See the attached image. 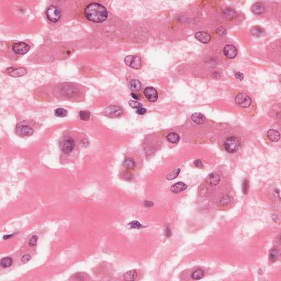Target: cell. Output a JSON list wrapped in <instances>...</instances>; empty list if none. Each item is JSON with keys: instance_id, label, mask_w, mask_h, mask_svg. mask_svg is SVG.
Instances as JSON below:
<instances>
[{"instance_id": "21", "label": "cell", "mask_w": 281, "mask_h": 281, "mask_svg": "<svg viewBox=\"0 0 281 281\" xmlns=\"http://www.w3.org/2000/svg\"><path fill=\"white\" fill-rule=\"evenodd\" d=\"M167 140L172 143H177L180 140L179 135L176 132H171L168 135Z\"/></svg>"}, {"instance_id": "11", "label": "cell", "mask_w": 281, "mask_h": 281, "mask_svg": "<svg viewBox=\"0 0 281 281\" xmlns=\"http://www.w3.org/2000/svg\"><path fill=\"white\" fill-rule=\"evenodd\" d=\"M238 51L236 47L231 45H227L223 48V54L229 59H233L237 55Z\"/></svg>"}, {"instance_id": "44", "label": "cell", "mask_w": 281, "mask_h": 281, "mask_svg": "<svg viewBox=\"0 0 281 281\" xmlns=\"http://www.w3.org/2000/svg\"><path fill=\"white\" fill-rule=\"evenodd\" d=\"M131 96H132V97L134 98L135 100H140V97H139L137 94H135V93H131Z\"/></svg>"}, {"instance_id": "19", "label": "cell", "mask_w": 281, "mask_h": 281, "mask_svg": "<svg viewBox=\"0 0 281 281\" xmlns=\"http://www.w3.org/2000/svg\"><path fill=\"white\" fill-rule=\"evenodd\" d=\"M137 277V271L135 270L129 271L124 275V278L126 281H135Z\"/></svg>"}, {"instance_id": "6", "label": "cell", "mask_w": 281, "mask_h": 281, "mask_svg": "<svg viewBox=\"0 0 281 281\" xmlns=\"http://www.w3.org/2000/svg\"><path fill=\"white\" fill-rule=\"evenodd\" d=\"M124 62L126 65L132 68L138 69L141 66V59L137 56H128L125 58Z\"/></svg>"}, {"instance_id": "28", "label": "cell", "mask_w": 281, "mask_h": 281, "mask_svg": "<svg viewBox=\"0 0 281 281\" xmlns=\"http://www.w3.org/2000/svg\"><path fill=\"white\" fill-rule=\"evenodd\" d=\"M180 169H179V168L173 170V172L170 173H169V174L167 175L166 179H167L168 180H173V179H175L177 178V176H179V175L180 174Z\"/></svg>"}, {"instance_id": "5", "label": "cell", "mask_w": 281, "mask_h": 281, "mask_svg": "<svg viewBox=\"0 0 281 281\" xmlns=\"http://www.w3.org/2000/svg\"><path fill=\"white\" fill-rule=\"evenodd\" d=\"M105 116L110 118H116L121 116L123 114V109L116 105H110L104 110Z\"/></svg>"}, {"instance_id": "9", "label": "cell", "mask_w": 281, "mask_h": 281, "mask_svg": "<svg viewBox=\"0 0 281 281\" xmlns=\"http://www.w3.org/2000/svg\"><path fill=\"white\" fill-rule=\"evenodd\" d=\"M30 47L26 43L20 42L15 43L13 46V50L15 53L18 54H25L30 50Z\"/></svg>"}, {"instance_id": "14", "label": "cell", "mask_w": 281, "mask_h": 281, "mask_svg": "<svg viewBox=\"0 0 281 281\" xmlns=\"http://www.w3.org/2000/svg\"><path fill=\"white\" fill-rule=\"evenodd\" d=\"M187 186L182 182H178L171 187V191L173 193H179L187 189Z\"/></svg>"}, {"instance_id": "30", "label": "cell", "mask_w": 281, "mask_h": 281, "mask_svg": "<svg viewBox=\"0 0 281 281\" xmlns=\"http://www.w3.org/2000/svg\"><path fill=\"white\" fill-rule=\"evenodd\" d=\"M80 118L83 121H88L90 118V113L86 110L80 111L79 114Z\"/></svg>"}, {"instance_id": "33", "label": "cell", "mask_w": 281, "mask_h": 281, "mask_svg": "<svg viewBox=\"0 0 281 281\" xmlns=\"http://www.w3.org/2000/svg\"><path fill=\"white\" fill-rule=\"evenodd\" d=\"M220 202L223 204V205H228L230 203H231L232 202V199L231 198L228 197V196H225L223 198H222Z\"/></svg>"}, {"instance_id": "43", "label": "cell", "mask_w": 281, "mask_h": 281, "mask_svg": "<svg viewBox=\"0 0 281 281\" xmlns=\"http://www.w3.org/2000/svg\"><path fill=\"white\" fill-rule=\"evenodd\" d=\"M143 204H144V206H145L148 207V208L151 207V206H154V204L153 202H151V201H145L144 203H143Z\"/></svg>"}, {"instance_id": "8", "label": "cell", "mask_w": 281, "mask_h": 281, "mask_svg": "<svg viewBox=\"0 0 281 281\" xmlns=\"http://www.w3.org/2000/svg\"><path fill=\"white\" fill-rule=\"evenodd\" d=\"M144 94L146 99L150 102H155L158 98V94L156 89L153 87H147L144 90Z\"/></svg>"}, {"instance_id": "17", "label": "cell", "mask_w": 281, "mask_h": 281, "mask_svg": "<svg viewBox=\"0 0 281 281\" xmlns=\"http://www.w3.org/2000/svg\"><path fill=\"white\" fill-rule=\"evenodd\" d=\"M267 136L269 138L270 140L272 142H277L281 138L280 133L274 129H270L268 130L267 132Z\"/></svg>"}, {"instance_id": "32", "label": "cell", "mask_w": 281, "mask_h": 281, "mask_svg": "<svg viewBox=\"0 0 281 281\" xmlns=\"http://www.w3.org/2000/svg\"><path fill=\"white\" fill-rule=\"evenodd\" d=\"M38 238H39L38 236H37L36 235H33V236L30 238V241H29V246L32 247H35V246L36 245V244H37Z\"/></svg>"}, {"instance_id": "26", "label": "cell", "mask_w": 281, "mask_h": 281, "mask_svg": "<svg viewBox=\"0 0 281 281\" xmlns=\"http://www.w3.org/2000/svg\"><path fill=\"white\" fill-rule=\"evenodd\" d=\"M278 251L276 249H272L271 250L269 253V258L272 262H275L277 261L278 258Z\"/></svg>"}, {"instance_id": "12", "label": "cell", "mask_w": 281, "mask_h": 281, "mask_svg": "<svg viewBox=\"0 0 281 281\" xmlns=\"http://www.w3.org/2000/svg\"><path fill=\"white\" fill-rule=\"evenodd\" d=\"M8 73L10 75L15 78H18L24 75L26 73V69L24 68H10L7 69Z\"/></svg>"}, {"instance_id": "16", "label": "cell", "mask_w": 281, "mask_h": 281, "mask_svg": "<svg viewBox=\"0 0 281 281\" xmlns=\"http://www.w3.org/2000/svg\"><path fill=\"white\" fill-rule=\"evenodd\" d=\"M191 119L195 124L201 125L206 121V118L201 113H195L191 116Z\"/></svg>"}, {"instance_id": "40", "label": "cell", "mask_w": 281, "mask_h": 281, "mask_svg": "<svg viewBox=\"0 0 281 281\" xmlns=\"http://www.w3.org/2000/svg\"><path fill=\"white\" fill-rule=\"evenodd\" d=\"M235 77L236 79H237L241 81H242L243 79H244V75L243 74L240 72H236L235 74Z\"/></svg>"}, {"instance_id": "24", "label": "cell", "mask_w": 281, "mask_h": 281, "mask_svg": "<svg viewBox=\"0 0 281 281\" xmlns=\"http://www.w3.org/2000/svg\"><path fill=\"white\" fill-rule=\"evenodd\" d=\"M127 227L129 228L130 229H140L143 228L144 227H146L142 224H140L138 221H133L129 223L127 226Z\"/></svg>"}, {"instance_id": "39", "label": "cell", "mask_w": 281, "mask_h": 281, "mask_svg": "<svg viewBox=\"0 0 281 281\" xmlns=\"http://www.w3.org/2000/svg\"><path fill=\"white\" fill-rule=\"evenodd\" d=\"M147 112V109L143 108H140L136 110V113L138 115H143Z\"/></svg>"}, {"instance_id": "23", "label": "cell", "mask_w": 281, "mask_h": 281, "mask_svg": "<svg viewBox=\"0 0 281 281\" xmlns=\"http://www.w3.org/2000/svg\"><path fill=\"white\" fill-rule=\"evenodd\" d=\"M204 271L201 269L192 272V274H191V277L195 280H201L204 277Z\"/></svg>"}, {"instance_id": "7", "label": "cell", "mask_w": 281, "mask_h": 281, "mask_svg": "<svg viewBox=\"0 0 281 281\" xmlns=\"http://www.w3.org/2000/svg\"><path fill=\"white\" fill-rule=\"evenodd\" d=\"M237 105L242 108H248L252 104V100L247 94L241 93L238 94L235 98Z\"/></svg>"}, {"instance_id": "34", "label": "cell", "mask_w": 281, "mask_h": 281, "mask_svg": "<svg viewBox=\"0 0 281 281\" xmlns=\"http://www.w3.org/2000/svg\"><path fill=\"white\" fill-rule=\"evenodd\" d=\"M249 182L247 180H244L243 183V192L244 194H247L249 191Z\"/></svg>"}, {"instance_id": "15", "label": "cell", "mask_w": 281, "mask_h": 281, "mask_svg": "<svg viewBox=\"0 0 281 281\" xmlns=\"http://www.w3.org/2000/svg\"><path fill=\"white\" fill-rule=\"evenodd\" d=\"M206 181L208 184L211 186H216L220 182V178L219 176L215 173H211L209 174L206 179Z\"/></svg>"}, {"instance_id": "38", "label": "cell", "mask_w": 281, "mask_h": 281, "mask_svg": "<svg viewBox=\"0 0 281 281\" xmlns=\"http://www.w3.org/2000/svg\"><path fill=\"white\" fill-rule=\"evenodd\" d=\"M252 33L255 35V34H258L259 35L261 33L263 32V30L261 29L260 28H254L252 30Z\"/></svg>"}, {"instance_id": "4", "label": "cell", "mask_w": 281, "mask_h": 281, "mask_svg": "<svg viewBox=\"0 0 281 281\" xmlns=\"http://www.w3.org/2000/svg\"><path fill=\"white\" fill-rule=\"evenodd\" d=\"M16 133L20 137H29L33 135L34 130L29 125L20 123L16 127Z\"/></svg>"}, {"instance_id": "13", "label": "cell", "mask_w": 281, "mask_h": 281, "mask_svg": "<svg viewBox=\"0 0 281 281\" xmlns=\"http://www.w3.org/2000/svg\"><path fill=\"white\" fill-rule=\"evenodd\" d=\"M195 37L203 43H208L211 40V37L208 33L204 31H199L195 34Z\"/></svg>"}, {"instance_id": "18", "label": "cell", "mask_w": 281, "mask_h": 281, "mask_svg": "<svg viewBox=\"0 0 281 281\" xmlns=\"http://www.w3.org/2000/svg\"><path fill=\"white\" fill-rule=\"evenodd\" d=\"M129 88L133 92H138L141 88V83L137 79L132 80L129 83Z\"/></svg>"}, {"instance_id": "20", "label": "cell", "mask_w": 281, "mask_h": 281, "mask_svg": "<svg viewBox=\"0 0 281 281\" xmlns=\"http://www.w3.org/2000/svg\"><path fill=\"white\" fill-rule=\"evenodd\" d=\"M251 10L252 12L256 15L262 14L264 11V7L263 5L259 2L255 3L253 4L251 8Z\"/></svg>"}, {"instance_id": "27", "label": "cell", "mask_w": 281, "mask_h": 281, "mask_svg": "<svg viewBox=\"0 0 281 281\" xmlns=\"http://www.w3.org/2000/svg\"><path fill=\"white\" fill-rule=\"evenodd\" d=\"M124 165L127 169H132L135 166V162L132 159H126L124 162Z\"/></svg>"}, {"instance_id": "41", "label": "cell", "mask_w": 281, "mask_h": 281, "mask_svg": "<svg viewBox=\"0 0 281 281\" xmlns=\"http://www.w3.org/2000/svg\"><path fill=\"white\" fill-rule=\"evenodd\" d=\"M165 233L166 236L168 238H169L172 235V231L170 230V228L169 226L166 228Z\"/></svg>"}, {"instance_id": "36", "label": "cell", "mask_w": 281, "mask_h": 281, "mask_svg": "<svg viewBox=\"0 0 281 281\" xmlns=\"http://www.w3.org/2000/svg\"><path fill=\"white\" fill-rule=\"evenodd\" d=\"M31 256L29 255V254H25L24 255L22 256V259H21V260H22V262L24 263H27L28 262H29L30 261V260L31 259Z\"/></svg>"}, {"instance_id": "25", "label": "cell", "mask_w": 281, "mask_h": 281, "mask_svg": "<svg viewBox=\"0 0 281 281\" xmlns=\"http://www.w3.org/2000/svg\"><path fill=\"white\" fill-rule=\"evenodd\" d=\"M54 114L56 116L60 118H64L68 115V112L64 108H59L56 109L54 110Z\"/></svg>"}, {"instance_id": "29", "label": "cell", "mask_w": 281, "mask_h": 281, "mask_svg": "<svg viewBox=\"0 0 281 281\" xmlns=\"http://www.w3.org/2000/svg\"><path fill=\"white\" fill-rule=\"evenodd\" d=\"M224 15L227 18L232 19L236 16V13L232 8H227L225 11H224Z\"/></svg>"}, {"instance_id": "1", "label": "cell", "mask_w": 281, "mask_h": 281, "mask_svg": "<svg viewBox=\"0 0 281 281\" xmlns=\"http://www.w3.org/2000/svg\"><path fill=\"white\" fill-rule=\"evenodd\" d=\"M84 15L85 17L91 22L102 23L108 17V12L105 6L98 3H91L87 6Z\"/></svg>"}, {"instance_id": "42", "label": "cell", "mask_w": 281, "mask_h": 281, "mask_svg": "<svg viewBox=\"0 0 281 281\" xmlns=\"http://www.w3.org/2000/svg\"><path fill=\"white\" fill-rule=\"evenodd\" d=\"M194 164H195V166L197 168H202L203 167V164H202V161L199 159H198V160H195V162H194Z\"/></svg>"}, {"instance_id": "37", "label": "cell", "mask_w": 281, "mask_h": 281, "mask_svg": "<svg viewBox=\"0 0 281 281\" xmlns=\"http://www.w3.org/2000/svg\"><path fill=\"white\" fill-rule=\"evenodd\" d=\"M217 33L221 35V36H223V35H225L226 34V30L223 28H219L218 29H217Z\"/></svg>"}, {"instance_id": "10", "label": "cell", "mask_w": 281, "mask_h": 281, "mask_svg": "<svg viewBox=\"0 0 281 281\" xmlns=\"http://www.w3.org/2000/svg\"><path fill=\"white\" fill-rule=\"evenodd\" d=\"M74 148V141L71 138H66L62 142L61 149L65 154H69Z\"/></svg>"}, {"instance_id": "31", "label": "cell", "mask_w": 281, "mask_h": 281, "mask_svg": "<svg viewBox=\"0 0 281 281\" xmlns=\"http://www.w3.org/2000/svg\"><path fill=\"white\" fill-rule=\"evenodd\" d=\"M129 105H130L131 107L135 108V109H137L142 108V107H143V105L140 104V103L138 102L137 101H130L129 102Z\"/></svg>"}, {"instance_id": "2", "label": "cell", "mask_w": 281, "mask_h": 281, "mask_svg": "<svg viewBox=\"0 0 281 281\" xmlns=\"http://www.w3.org/2000/svg\"><path fill=\"white\" fill-rule=\"evenodd\" d=\"M240 144V140L238 137L232 136L227 137L224 143V146L227 152L234 153L238 151Z\"/></svg>"}, {"instance_id": "3", "label": "cell", "mask_w": 281, "mask_h": 281, "mask_svg": "<svg viewBox=\"0 0 281 281\" xmlns=\"http://www.w3.org/2000/svg\"><path fill=\"white\" fill-rule=\"evenodd\" d=\"M46 13L48 19L51 22H57L61 17L60 8L55 6H50L47 8Z\"/></svg>"}, {"instance_id": "45", "label": "cell", "mask_w": 281, "mask_h": 281, "mask_svg": "<svg viewBox=\"0 0 281 281\" xmlns=\"http://www.w3.org/2000/svg\"><path fill=\"white\" fill-rule=\"evenodd\" d=\"M14 235L13 234H10V235H6V236H4V239H7L8 238H10L13 237Z\"/></svg>"}, {"instance_id": "35", "label": "cell", "mask_w": 281, "mask_h": 281, "mask_svg": "<svg viewBox=\"0 0 281 281\" xmlns=\"http://www.w3.org/2000/svg\"><path fill=\"white\" fill-rule=\"evenodd\" d=\"M85 274H76L74 275V276H73V277L74 278L75 280H86V278H85V277H84Z\"/></svg>"}, {"instance_id": "22", "label": "cell", "mask_w": 281, "mask_h": 281, "mask_svg": "<svg viewBox=\"0 0 281 281\" xmlns=\"http://www.w3.org/2000/svg\"><path fill=\"white\" fill-rule=\"evenodd\" d=\"M13 263V259L10 257H6L2 259L0 261L1 266L4 268H8L11 267Z\"/></svg>"}]
</instances>
